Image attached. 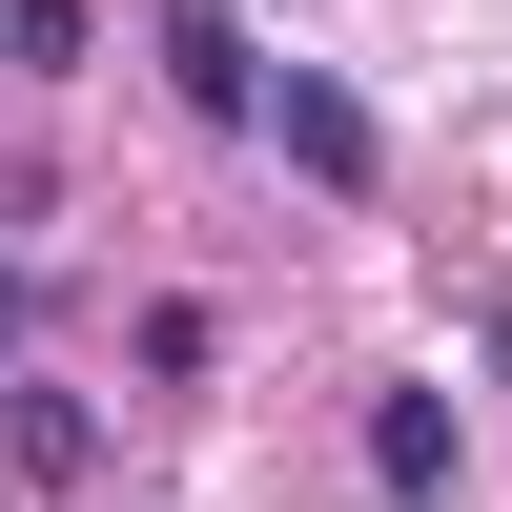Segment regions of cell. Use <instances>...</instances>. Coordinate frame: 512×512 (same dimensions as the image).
Returning <instances> with one entry per match:
<instances>
[{"instance_id": "cell-7", "label": "cell", "mask_w": 512, "mask_h": 512, "mask_svg": "<svg viewBox=\"0 0 512 512\" xmlns=\"http://www.w3.org/2000/svg\"><path fill=\"white\" fill-rule=\"evenodd\" d=\"M0 369H21V267H0Z\"/></svg>"}, {"instance_id": "cell-5", "label": "cell", "mask_w": 512, "mask_h": 512, "mask_svg": "<svg viewBox=\"0 0 512 512\" xmlns=\"http://www.w3.org/2000/svg\"><path fill=\"white\" fill-rule=\"evenodd\" d=\"M82 41H103L82 0H0V62H21V82H82Z\"/></svg>"}, {"instance_id": "cell-2", "label": "cell", "mask_w": 512, "mask_h": 512, "mask_svg": "<svg viewBox=\"0 0 512 512\" xmlns=\"http://www.w3.org/2000/svg\"><path fill=\"white\" fill-rule=\"evenodd\" d=\"M164 82H185L205 123H246V103H267V41H246L226 0H164Z\"/></svg>"}, {"instance_id": "cell-4", "label": "cell", "mask_w": 512, "mask_h": 512, "mask_svg": "<svg viewBox=\"0 0 512 512\" xmlns=\"http://www.w3.org/2000/svg\"><path fill=\"white\" fill-rule=\"evenodd\" d=\"M0 451H21L41 492H82V472H103V431H82V390H21V410H0Z\"/></svg>"}, {"instance_id": "cell-3", "label": "cell", "mask_w": 512, "mask_h": 512, "mask_svg": "<svg viewBox=\"0 0 512 512\" xmlns=\"http://www.w3.org/2000/svg\"><path fill=\"white\" fill-rule=\"evenodd\" d=\"M369 492H390V512L451 492V390H369Z\"/></svg>"}, {"instance_id": "cell-1", "label": "cell", "mask_w": 512, "mask_h": 512, "mask_svg": "<svg viewBox=\"0 0 512 512\" xmlns=\"http://www.w3.org/2000/svg\"><path fill=\"white\" fill-rule=\"evenodd\" d=\"M246 123H267V144L308 164L328 205H369V185H390V144H369V103H349V82H328V62H267V103H246Z\"/></svg>"}, {"instance_id": "cell-6", "label": "cell", "mask_w": 512, "mask_h": 512, "mask_svg": "<svg viewBox=\"0 0 512 512\" xmlns=\"http://www.w3.org/2000/svg\"><path fill=\"white\" fill-rule=\"evenodd\" d=\"M472 349H492V390H512V287H492V308H472Z\"/></svg>"}]
</instances>
